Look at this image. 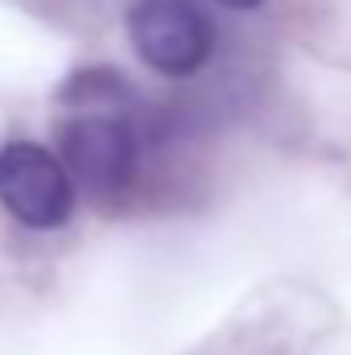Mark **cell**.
I'll return each instance as SVG.
<instances>
[{
  "instance_id": "cell-1",
  "label": "cell",
  "mask_w": 351,
  "mask_h": 355,
  "mask_svg": "<svg viewBox=\"0 0 351 355\" xmlns=\"http://www.w3.org/2000/svg\"><path fill=\"white\" fill-rule=\"evenodd\" d=\"M58 149L75 186L95 207H116L141 170V141L120 107H75L58 128Z\"/></svg>"
},
{
  "instance_id": "cell-2",
  "label": "cell",
  "mask_w": 351,
  "mask_h": 355,
  "mask_svg": "<svg viewBox=\"0 0 351 355\" xmlns=\"http://www.w3.org/2000/svg\"><path fill=\"white\" fill-rule=\"evenodd\" d=\"M79 186L58 153L37 141L0 145V207L29 232H58L75 215Z\"/></svg>"
},
{
  "instance_id": "cell-3",
  "label": "cell",
  "mask_w": 351,
  "mask_h": 355,
  "mask_svg": "<svg viewBox=\"0 0 351 355\" xmlns=\"http://www.w3.org/2000/svg\"><path fill=\"white\" fill-rule=\"evenodd\" d=\"M128 42L149 71L166 79H190L207 67L215 29L194 0H132Z\"/></svg>"
},
{
  "instance_id": "cell-4",
  "label": "cell",
  "mask_w": 351,
  "mask_h": 355,
  "mask_svg": "<svg viewBox=\"0 0 351 355\" xmlns=\"http://www.w3.org/2000/svg\"><path fill=\"white\" fill-rule=\"evenodd\" d=\"M215 4H228V8H257L264 0H215Z\"/></svg>"
}]
</instances>
